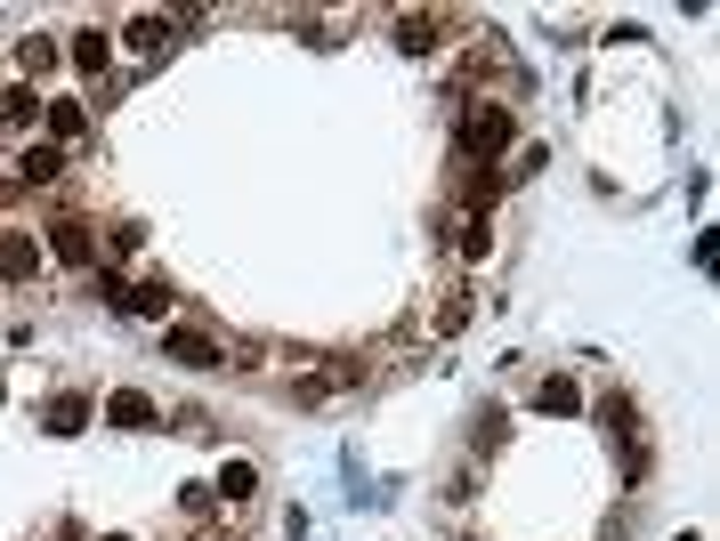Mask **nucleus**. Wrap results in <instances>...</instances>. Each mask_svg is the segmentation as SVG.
Wrapping results in <instances>:
<instances>
[{"label": "nucleus", "instance_id": "obj_8", "mask_svg": "<svg viewBox=\"0 0 720 541\" xmlns=\"http://www.w3.org/2000/svg\"><path fill=\"white\" fill-rule=\"evenodd\" d=\"M106 412H114V428H154V404L138 397V388H114V404H106Z\"/></svg>", "mask_w": 720, "mask_h": 541}, {"label": "nucleus", "instance_id": "obj_2", "mask_svg": "<svg viewBox=\"0 0 720 541\" xmlns=\"http://www.w3.org/2000/svg\"><path fill=\"white\" fill-rule=\"evenodd\" d=\"M162 356H171V364H187V372H211V364H228V356H219V340H211V331H187V324H178V331H162Z\"/></svg>", "mask_w": 720, "mask_h": 541}, {"label": "nucleus", "instance_id": "obj_1", "mask_svg": "<svg viewBox=\"0 0 720 541\" xmlns=\"http://www.w3.org/2000/svg\"><path fill=\"white\" fill-rule=\"evenodd\" d=\"M510 145V114L502 106H469L462 114V162H486V154H502Z\"/></svg>", "mask_w": 720, "mask_h": 541}, {"label": "nucleus", "instance_id": "obj_11", "mask_svg": "<svg viewBox=\"0 0 720 541\" xmlns=\"http://www.w3.org/2000/svg\"><path fill=\"white\" fill-rule=\"evenodd\" d=\"M162 40H171V16H138L130 25V49H162Z\"/></svg>", "mask_w": 720, "mask_h": 541}, {"label": "nucleus", "instance_id": "obj_13", "mask_svg": "<svg viewBox=\"0 0 720 541\" xmlns=\"http://www.w3.org/2000/svg\"><path fill=\"white\" fill-rule=\"evenodd\" d=\"M33 114H40L33 90H9V97H0V121H33Z\"/></svg>", "mask_w": 720, "mask_h": 541}, {"label": "nucleus", "instance_id": "obj_9", "mask_svg": "<svg viewBox=\"0 0 720 541\" xmlns=\"http://www.w3.org/2000/svg\"><path fill=\"white\" fill-rule=\"evenodd\" d=\"M106 57H114V40L97 33V25H90V33H73V66H81V73H106Z\"/></svg>", "mask_w": 720, "mask_h": 541}, {"label": "nucleus", "instance_id": "obj_7", "mask_svg": "<svg viewBox=\"0 0 720 541\" xmlns=\"http://www.w3.org/2000/svg\"><path fill=\"white\" fill-rule=\"evenodd\" d=\"M57 170H66L57 145H25V162H16V178H25V186H57Z\"/></svg>", "mask_w": 720, "mask_h": 541}, {"label": "nucleus", "instance_id": "obj_10", "mask_svg": "<svg viewBox=\"0 0 720 541\" xmlns=\"http://www.w3.org/2000/svg\"><path fill=\"white\" fill-rule=\"evenodd\" d=\"M219 493H228V502H252L259 493V461H228L219 469Z\"/></svg>", "mask_w": 720, "mask_h": 541}, {"label": "nucleus", "instance_id": "obj_3", "mask_svg": "<svg viewBox=\"0 0 720 541\" xmlns=\"http://www.w3.org/2000/svg\"><path fill=\"white\" fill-rule=\"evenodd\" d=\"M49 251L66 259V267H90V259H97V243H90V219L57 211V219H49Z\"/></svg>", "mask_w": 720, "mask_h": 541}, {"label": "nucleus", "instance_id": "obj_14", "mask_svg": "<svg viewBox=\"0 0 720 541\" xmlns=\"http://www.w3.org/2000/svg\"><path fill=\"white\" fill-rule=\"evenodd\" d=\"M81 412H90V404H81V397H57V412H49V428H57V436H66V428H81Z\"/></svg>", "mask_w": 720, "mask_h": 541}, {"label": "nucleus", "instance_id": "obj_4", "mask_svg": "<svg viewBox=\"0 0 720 541\" xmlns=\"http://www.w3.org/2000/svg\"><path fill=\"white\" fill-rule=\"evenodd\" d=\"M445 40V16L438 9H405L397 16V49H438Z\"/></svg>", "mask_w": 720, "mask_h": 541}, {"label": "nucleus", "instance_id": "obj_6", "mask_svg": "<svg viewBox=\"0 0 720 541\" xmlns=\"http://www.w3.org/2000/svg\"><path fill=\"white\" fill-rule=\"evenodd\" d=\"M0 275H9V283H33L40 275V251L25 235H0Z\"/></svg>", "mask_w": 720, "mask_h": 541}, {"label": "nucleus", "instance_id": "obj_15", "mask_svg": "<svg viewBox=\"0 0 720 541\" xmlns=\"http://www.w3.org/2000/svg\"><path fill=\"white\" fill-rule=\"evenodd\" d=\"M16 57H25V73H49V66H57V49H49V40H25Z\"/></svg>", "mask_w": 720, "mask_h": 541}, {"label": "nucleus", "instance_id": "obj_12", "mask_svg": "<svg viewBox=\"0 0 720 541\" xmlns=\"http://www.w3.org/2000/svg\"><path fill=\"white\" fill-rule=\"evenodd\" d=\"M493 445H502V412H478V428H469V452H493Z\"/></svg>", "mask_w": 720, "mask_h": 541}, {"label": "nucleus", "instance_id": "obj_5", "mask_svg": "<svg viewBox=\"0 0 720 541\" xmlns=\"http://www.w3.org/2000/svg\"><path fill=\"white\" fill-rule=\"evenodd\" d=\"M121 316H171V283H162V275L130 283V291H121Z\"/></svg>", "mask_w": 720, "mask_h": 541}]
</instances>
